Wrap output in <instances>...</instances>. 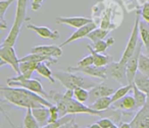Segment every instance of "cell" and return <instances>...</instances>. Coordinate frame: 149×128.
<instances>
[{
    "mask_svg": "<svg viewBox=\"0 0 149 128\" xmlns=\"http://www.w3.org/2000/svg\"><path fill=\"white\" fill-rule=\"evenodd\" d=\"M43 2L44 0H32V9L34 11H38L41 8Z\"/></svg>",
    "mask_w": 149,
    "mask_h": 128,
    "instance_id": "cell-40",
    "label": "cell"
},
{
    "mask_svg": "<svg viewBox=\"0 0 149 128\" xmlns=\"http://www.w3.org/2000/svg\"><path fill=\"white\" fill-rule=\"evenodd\" d=\"M53 75L66 89H74L76 87H84L90 89L95 87L94 81L79 75L78 72H70V71H55Z\"/></svg>",
    "mask_w": 149,
    "mask_h": 128,
    "instance_id": "cell-3",
    "label": "cell"
},
{
    "mask_svg": "<svg viewBox=\"0 0 149 128\" xmlns=\"http://www.w3.org/2000/svg\"><path fill=\"white\" fill-rule=\"evenodd\" d=\"M48 65H49V64L46 63V62H41V63L39 64V66H38V68L36 71H37L39 75H41V76L49 79L51 83H55L56 78L54 77L53 72H52L51 69L48 67Z\"/></svg>",
    "mask_w": 149,
    "mask_h": 128,
    "instance_id": "cell-27",
    "label": "cell"
},
{
    "mask_svg": "<svg viewBox=\"0 0 149 128\" xmlns=\"http://www.w3.org/2000/svg\"><path fill=\"white\" fill-rule=\"evenodd\" d=\"M5 64H8L9 66L15 70L17 75L21 74L19 69V58H17L15 46H1L0 48V67H2Z\"/></svg>",
    "mask_w": 149,
    "mask_h": 128,
    "instance_id": "cell-6",
    "label": "cell"
},
{
    "mask_svg": "<svg viewBox=\"0 0 149 128\" xmlns=\"http://www.w3.org/2000/svg\"><path fill=\"white\" fill-rule=\"evenodd\" d=\"M148 23H149V21H148Z\"/></svg>",
    "mask_w": 149,
    "mask_h": 128,
    "instance_id": "cell-47",
    "label": "cell"
},
{
    "mask_svg": "<svg viewBox=\"0 0 149 128\" xmlns=\"http://www.w3.org/2000/svg\"><path fill=\"white\" fill-rule=\"evenodd\" d=\"M72 98H74V91L72 89H66L64 94L58 93L55 91L49 92V99H51L57 106L60 117L68 115L66 114V107H68V103Z\"/></svg>",
    "mask_w": 149,
    "mask_h": 128,
    "instance_id": "cell-8",
    "label": "cell"
},
{
    "mask_svg": "<svg viewBox=\"0 0 149 128\" xmlns=\"http://www.w3.org/2000/svg\"><path fill=\"white\" fill-rule=\"evenodd\" d=\"M1 96L8 103L17 106L19 108H39L42 106L50 108L53 104L50 103L46 98L38 95L32 91L19 87H1Z\"/></svg>",
    "mask_w": 149,
    "mask_h": 128,
    "instance_id": "cell-1",
    "label": "cell"
},
{
    "mask_svg": "<svg viewBox=\"0 0 149 128\" xmlns=\"http://www.w3.org/2000/svg\"><path fill=\"white\" fill-rule=\"evenodd\" d=\"M85 128H87V127H85Z\"/></svg>",
    "mask_w": 149,
    "mask_h": 128,
    "instance_id": "cell-45",
    "label": "cell"
},
{
    "mask_svg": "<svg viewBox=\"0 0 149 128\" xmlns=\"http://www.w3.org/2000/svg\"><path fill=\"white\" fill-rule=\"evenodd\" d=\"M28 30H32L33 32H35L39 37L43 38V39H50V40H58L60 37L59 32L58 31H52L51 29L47 27H40V25H35L29 23L26 25Z\"/></svg>",
    "mask_w": 149,
    "mask_h": 128,
    "instance_id": "cell-18",
    "label": "cell"
},
{
    "mask_svg": "<svg viewBox=\"0 0 149 128\" xmlns=\"http://www.w3.org/2000/svg\"><path fill=\"white\" fill-rule=\"evenodd\" d=\"M148 1H149V0H148Z\"/></svg>",
    "mask_w": 149,
    "mask_h": 128,
    "instance_id": "cell-48",
    "label": "cell"
},
{
    "mask_svg": "<svg viewBox=\"0 0 149 128\" xmlns=\"http://www.w3.org/2000/svg\"><path fill=\"white\" fill-rule=\"evenodd\" d=\"M91 65H94V58L91 53H90L88 56H85L84 58H82V59L77 63V67H79V68L88 67V66H91Z\"/></svg>",
    "mask_w": 149,
    "mask_h": 128,
    "instance_id": "cell-36",
    "label": "cell"
},
{
    "mask_svg": "<svg viewBox=\"0 0 149 128\" xmlns=\"http://www.w3.org/2000/svg\"><path fill=\"white\" fill-rule=\"evenodd\" d=\"M6 81L9 87H24V89H27L29 91H32L34 93L38 94V95L42 96V97L46 98V99H49V93H47L44 89L41 83L36 78H27L23 74H19L15 77L7 78Z\"/></svg>",
    "mask_w": 149,
    "mask_h": 128,
    "instance_id": "cell-4",
    "label": "cell"
},
{
    "mask_svg": "<svg viewBox=\"0 0 149 128\" xmlns=\"http://www.w3.org/2000/svg\"><path fill=\"white\" fill-rule=\"evenodd\" d=\"M131 126L132 128H149V96L146 104L135 113L131 121Z\"/></svg>",
    "mask_w": 149,
    "mask_h": 128,
    "instance_id": "cell-12",
    "label": "cell"
},
{
    "mask_svg": "<svg viewBox=\"0 0 149 128\" xmlns=\"http://www.w3.org/2000/svg\"><path fill=\"white\" fill-rule=\"evenodd\" d=\"M63 128H79V126H78V124L74 122V119L70 120L68 124H65Z\"/></svg>",
    "mask_w": 149,
    "mask_h": 128,
    "instance_id": "cell-41",
    "label": "cell"
},
{
    "mask_svg": "<svg viewBox=\"0 0 149 128\" xmlns=\"http://www.w3.org/2000/svg\"><path fill=\"white\" fill-rule=\"evenodd\" d=\"M24 127L25 128H41L40 124L34 117L33 112H32V108H28L27 113L24 118Z\"/></svg>",
    "mask_w": 149,
    "mask_h": 128,
    "instance_id": "cell-30",
    "label": "cell"
},
{
    "mask_svg": "<svg viewBox=\"0 0 149 128\" xmlns=\"http://www.w3.org/2000/svg\"><path fill=\"white\" fill-rule=\"evenodd\" d=\"M66 114H88V115L92 116H104L105 111H97L91 108L90 106H86L84 103L79 102L78 100L72 98L70 102L68 103V107H66Z\"/></svg>",
    "mask_w": 149,
    "mask_h": 128,
    "instance_id": "cell-9",
    "label": "cell"
},
{
    "mask_svg": "<svg viewBox=\"0 0 149 128\" xmlns=\"http://www.w3.org/2000/svg\"><path fill=\"white\" fill-rule=\"evenodd\" d=\"M15 1L17 0H0V29L1 30H6L7 23L5 21V12L8 9V7L13 4Z\"/></svg>",
    "mask_w": 149,
    "mask_h": 128,
    "instance_id": "cell-25",
    "label": "cell"
},
{
    "mask_svg": "<svg viewBox=\"0 0 149 128\" xmlns=\"http://www.w3.org/2000/svg\"><path fill=\"white\" fill-rule=\"evenodd\" d=\"M139 10H140L141 17H142L145 21H149V1H147Z\"/></svg>",
    "mask_w": 149,
    "mask_h": 128,
    "instance_id": "cell-39",
    "label": "cell"
},
{
    "mask_svg": "<svg viewBox=\"0 0 149 128\" xmlns=\"http://www.w3.org/2000/svg\"><path fill=\"white\" fill-rule=\"evenodd\" d=\"M133 96H134L135 100H136V104L138 109H141L146 104L148 95L146 93H144V92H142L141 89H139L135 85V83H133Z\"/></svg>",
    "mask_w": 149,
    "mask_h": 128,
    "instance_id": "cell-29",
    "label": "cell"
},
{
    "mask_svg": "<svg viewBox=\"0 0 149 128\" xmlns=\"http://www.w3.org/2000/svg\"><path fill=\"white\" fill-rule=\"evenodd\" d=\"M39 64H40L39 62H33V61L21 62V64H19L21 74H23L24 76L27 77V78H31L33 72L37 70Z\"/></svg>",
    "mask_w": 149,
    "mask_h": 128,
    "instance_id": "cell-22",
    "label": "cell"
},
{
    "mask_svg": "<svg viewBox=\"0 0 149 128\" xmlns=\"http://www.w3.org/2000/svg\"><path fill=\"white\" fill-rule=\"evenodd\" d=\"M93 19L92 17H56L55 23L58 25H65L68 27L74 28V29H79L84 25H88V23H92Z\"/></svg>",
    "mask_w": 149,
    "mask_h": 128,
    "instance_id": "cell-15",
    "label": "cell"
},
{
    "mask_svg": "<svg viewBox=\"0 0 149 128\" xmlns=\"http://www.w3.org/2000/svg\"><path fill=\"white\" fill-rule=\"evenodd\" d=\"M31 53L42 54V55L51 56L54 58H59L62 55V50L57 45H37L31 49Z\"/></svg>",
    "mask_w": 149,
    "mask_h": 128,
    "instance_id": "cell-17",
    "label": "cell"
},
{
    "mask_svg": "<svg viewBox=\"0 0 149 128\" xmlns=\"http://www.w3.org/2000/svg\"><path fill=\"white\" fill-rule=\"evenodd\" d=\"M74 91V98L82 103H86L89 100V92L84 87H76Z\"/></svg>",
    "mask_w": 149,
    "mask_h": 128,
    "instance_id": "cell-35",
    "label": "cell"
},
{
    "mask_svg": "<svg viewBox=\"0 0 149 128\" xmlns=\"http://www.w3.org/2000/svg\"><path fill=\"white\" fill-rule=\"evenodd\" d=\"M111 106L113 109L120 110V111L125 112L128 115L133 114L136 110H139L138 107H137L136 100H135L134 96H131V95L125 96L123 99L112 103Z\"/></svg>",
    "mask_w": 149,
    "mask_h": 128,
    "instance_id": "cell-14",
    "label": "cell"
},
{
    "mask_svg": "<svg viewBox=\"0 0 149 128\" xmlns=\"http://www.w3.org/2000/svg\"><path fill=\"white\" fill-rule=\"evenodd\" d=\"M107 76L118 81L120 85H129L128 77H127V64H123L122 62H111L106 65Z\"/></svg>",
    "mask_w": 149,
    "mask_h": 128,
    "instance_id": "cell-7",
    "label": "cell"
},
{
    "mask_svg": "<svg viewBox=\"0 0 149 128\" xmlns=\"http://www.w3.org/2000/svg\"><path fill=\"white\" fill-rule=\"evenodd\" d=\"M49 111H50V118H49V122H48V123L57 121V120L60 118L59 111H58V108L56 105H52L51 107L49 108Z\"/></svg>",
    "mask_w": 149,
    "mask_h": 128,
    "instance_id": "cell-37",
    "label": "cell"
},
{
    "mask_svg": "<svg viewBox=\"0 0 149 128\" xmlns=\"http://www.w3.org/2000/svg\"><path fill=\"white\" fill-rule=\"evenodd\" d=\"M133 91V85H123V87H118L116 92L113 93V95L111 96V101L112 103L114 102L118 101V100L123 99L125 96H127L129 94V92Z\"/></svg>",
    "mask_w": 149,
    "mask_h": 128,
    "instance_id": "cell-33",
    "label": "cell"
},
{
    "mask_svg": "<svg viewBox=\"0 0 149 128\" xmlns=\"http://www.w3.org/2000/svg\"><path fill=\"white\" fill-rule=\"evenodd\" d=\"M140 10H137L136 12V19H135V23L133 30L131 32L130 38L128 40V43L125 48V51L123 52L122 58H120V62H122L123 64H127V61L129 60V58L134 54V52L136 51V48L138 46V39H139V21H140Z\"/></svg>",
    "mask_w": 149,
    "mask_h": 128,
    "instance_id": "cell-5",
    "label": "cell"
},
{
    "mask_svg": "<svg viewBox=\"0 0 149 128\" xmlns=\"http://www.w3.org/2000/svg\"><path fill=\"white\" fill-rule=\"evenodd\" d=\"M32 112H33L34 117L36 118V120L38 121V123L40 124L41 127L47 125L50 118L49 108L46 107V106H42V107L32 109Z\"/></svg>",
    "mask_w": 149,
    "mask_h": 128,
    "instance_id": "cell-21",
    "label": "cell"
},
{
    "mask_svg": "<svg viewBox=\"0 0 149 128\" xmlns=\"http://www.w3.org/2000/svg\"><path fill=\"white\" fill-rule=\"evenodd\" d=\"M139 33H140L141 41L143 42V45L149 51V23L144 19H140L139 21Z\"/></svg>",
    "mask_w": 149,
    "mask_h": 128,
    "instance_id": "cell-23",
    "label": "cell"
},
{
    "mask_svg": "<svg viewBox=\"0 0 149 128\" xmlns=\"http://www.w3.org/2000/svg\"><path fill=\"white\" fill-rule=\"evenodd\" d=\"M112 105L111 97H102L100 99L96 100L94 103L90 104V107L93 108L94 110H97V111H106V110L109 109V107Z\"/></svg>",
    "mask_w": 149,
    "mask_h": 128,
    "instance_id": "cell-26",
    "label": "cell"
},
{
    "mask_svg": "<svg viewBox=\"0 0 149 128\" xmlns=\"http://www.w3.org/2000/svg\"><path fill=\"white\" fill-rule=\"evenodd\" d=\"M118 127L120 128H132V126H131V123H128V122H120Z\"/></svg>",
    "mask_w": 149,
    "mask_h": 128,
    "instance_id": "cell-42",
    "label": "cell"
},
{
    "mask_svg": "<svg viewBox=\"0 0 149 128\" xmlns=\"http://www.w3.org/2000/svg\"><path fill=\"white\" fill-rule=\"evenodd\" d=\"M110 32L111 31H109V30H104V29H102V28L99 27V28L94 29L93 31H92L91 33L87 36V38L91 42L95 43V42L101 41V40H103L104 38H106V36H107Z\"/></svg>",
    "mask_w": 149,
    "mask_h": 128,
    "instance_id": "cell-28",
    "label": "cell"
},
{
    "mask_svg": "<svg viewBox=\"0 0 149 128\" xmlns=\"http://www.w3.org/2000/svg\"><path fill=\"white\" fill-rule=\"evenodd\" d=\"M114 89L112 87H110L106 83H100L98 85H96L95 87H93L92 89H90L89 91V102L90 104L94 103L96 100L100 99L102 97H109L112 96L114 93Z\"/></svg>",
    "mask_w": 149,
    "mask_h": 128,
    "instance_id": "cell-13",
    "label": "cell"
},
{
    "mask_svg": "<svg viewBox=\"0 0 149 128\" xmlns=\"http://www.w3.org/2000/svg\"><path fill=\"white\" fill-rule=\"evenodd\" d=\"M148 56H149V54H148Z\"/></svg>",
    "mask_w": 149,
    "mask_h": 128,
    "instance_id": "cell-46",
    "label": "cell"
},
{
    "mask_svg": "<svg viewBox=\"0 0 149 128\" xmlns=\"http://www.w3.org/2000/svg\"><path fill=\"white\" fill-rule=\"evenodd\" d=\"M87 49L90 53L93 55L94 58V65L95 66H106L109 63L112 62V57L110 55H104L102 53H98L97 51L94 50V48L92 47V45H87Z\"/></svg>",
    "mask_w": 149,
    "mask_h": 128,
    "instance_id": "cell-20",
    "label": "cell"
},
{
    "mask_svg": "<svg viewBox=\"0 0 149 128\" xmlns=\"http://www.w3.org/2000/svg\"><path fill=\"white\" fill-rule=\"evenodd\" d=\"M89 128H102V127L99 125V124L97 123V122H96V123H93L92 125H90V127H89Z\"/></svg>",
    "mask_w": 149,
    "mask_h": 128,
    "instance_id": "cell-43",
    "label": "cell"
},
{
    "mask_svg": "<svg viewBox=\"0 0 149 128\" xmlns=\"http://www.w3.org/2000/svg\"><path fill=\"white\" fill-rule=\"evenodd\" d=\"M97 123L101 126L102 128H111V126L113 125V121L108 117H103L100 120H98Z\"/></svg>",
    "mask_w": 149,
    "mask_h": 128,
    "instance_id": "cell-38",
    "label": "cell"
},
{
    "mask_svg": "<svg viewBox=\"0 0 149 128\" xmlns=\"http://www.w3.org/2000/svg\"><path fill=\"white\" fill-rule=\"evenodd\" d=\"M68 71L70 72H79V73H83L86 74L88 76H92V77H96V78H100L102 81H105L106 78H108L107 76V70H106V66H88V67H83V68H79L77 66H68Z\"/></svg>",
    "mask_w": 149,
    "mask_h": 128,
    "instance_id": "cell-11",
    "label": "cell"
},
{
    "mask_svg": "<svg viewBox=\"0 0 149 128\" xmlns=\"http://www.w3.org/2000/svg\"><path fill=\"white\" fill-rule=\"evenodd\" d=\"M143 42H139L138 46L136 48V51L134 52L132 56L129 58L127 61V77H128V83L130 85L134 83V79L136 76L137 72H138V66H139V58L142 53V47H143Z\"/></svg>",
    "mask_w": 149,
    "mask_h": 128,
    "instance_id": "cell-10",
    "label": "cell"
},
{
    "mask_svg": "<svg viewBox=\"0 0 149 128\" xmlns=\"http://www.w3.org/2000/svg\"><path fill=\"white\" fill-rule=\"evenodd\" d=\"M27 5L28 0H17V1L15 17L13 21V27H11L7 37L1 43V46H15L19 33H21L23 25L27 21H31V17L27 15Z\"/></svg>",
    "mask_w": 149,
    "mask_h": 128,
    "instance_id": "cell-2",
    "label": "cell"
},
{
    "mask_svg": "<svg viewBox=\"0 0 149 128\" xmlns=\"http://www.w3.org/2000/svg\"><path fill=\"white\" fill-rule=\"evenodd\" d=\"M97 27H98L97 23H96L95 21H92V23H88V25H84V27L79 28V29H77V31L74 32V33H72V35H70V37H68V39L63 42V43L60 44L59 46L62 48V47H64V46L70 44L72 42H74V41H77V40H80V39H83V38H87V36L89 35V34L91 33L94 29H96Z\"/></svg>",
    "mask_w": 149,
    "mask_h": 128,
    "instance_id": "cell-16",
    "label": "cell"
},
{
    "mask_svg": "<svg viewBox=\"0 0 149 128\" xmlns=\"http://www.w3.org/2000/svg\"><path fill=\"white\" fill-rule=\"evenodd\" d=\"M138 70L144 75L149 77V56L144 55L141 53L140 58H139V66Z\"/></svg>",
    "mask_w": 149,
    "mask_h": 128,
    "instance_id": "cell-34",
    "label": "cell"
},
{
    "mask_svg": "<svg viewBox=\"0 0 149 128\" xmlns=\"http://www.w3.org/2000/svg\"><path fill=\"white\" fill-rule=\"evenodd\" d=\"M25 61H33V62H46L49 65L51 64H56L58 62L57 58L51 57V56H46L42 55V54H37V53H31L29 55L24 56L23 58H19V62H25Z\"/></svg>",
    "mask_w": 149,
    "mask_h": 128,
    "instance_id": "cell-19",
    "label": "cell"
},
{
    "mask_svg": "<svg viewBox=\"0 0 149 128\" xmlns=\"http://www.w3.org/2000/svg\"><path fill=\"white\" fill-rule=\"evenodd\" d=\"M74 118V115L72 114H68V115L63 116V117H60L57 121L51 122V123H48L47 125L43 126L41 128H63L65 124H68L70 120H72Z\"/></svg>",
    "mask_w": 149,
    "mask_h": 128,
    "instance_id": "cell-31",
    "label": "cell"
},
{
    "mask_svg": "<svg viewBox=\"0 0 149 128\" xmlns=\"http://www.w3.org/2000/svg\"><path fill=\"white\" fill-rule=\"evenodd\" d=\"M111 128H120V127H118V126H116V125H114V124H113V125L111 126Z\"/></svg>",
    "mask_w": 149,
    "mask_h": 128,
    "instance_id": "cell-44",
    "label": "cell"
},
{
    "mask_svg": "<svg viewBox=\"0 0 149 128\" xmlns=\"http://www.w3.org/2000/svg\"><path fill=\"white\" fill-rule=\"evenodd\" d=\"M114 44V38L112 37H109L106 41L104 40H101V41H98V42H95V43L92 44V47L94 48L95 51H97L98 53H104L106 51L108 47L112 46Z\"/></svg>",
    "mask_w": 149,
    "mask_h": 128,
    "instance_id": "cell-32",
    "label": "cell"
},
{
    "mask_svg": "<svg viewBox=\"0 0 149 128\" xmlns=\"http://www.w3.org/2000/svg\"><path fill=\"white\" fill-rule=\"evenodd\" d=\"M134 83L139 89L146 93L149 96V77L144 75L138 70L134 79Z\"/></svg>",
    "mask_w": 149,
    "mask_h": 128,
    "instance_id": "cell-24",
    "label": "cell"
}]
</instances>
